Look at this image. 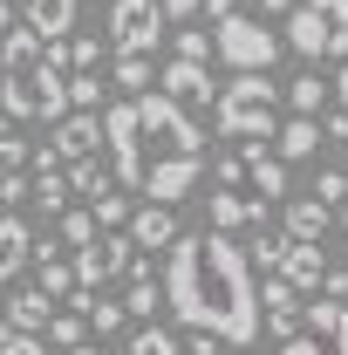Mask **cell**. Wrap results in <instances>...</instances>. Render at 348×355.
I'll return each instance as SVG.
<instances>
[{
    "instance_id": "836d02e7",
    "label": "cell",
    "mask_w": 348,
    "mask_h": 355,
    "mask_svg": "<svg viewBox=\"0 0 348 355\" xmlns=\"http://www.w3.org/2000/svg\"><path fill=\"white\" fill-rule=\"evenodd\" d=\"M21 198H35V178H28V171H7V178H0V205H21Z\"/></svg>"
},
{
    "instance_id": "1f68e13d",
    "label": "cell",
    "mask_w": 348,
    "mask_h": 355,
    "mask_svg": "<svg viewBox=\"0 0 348 355\" xmlns=\"http://www.w3.org/2000/svg\"><path fill=\"white\" fill-rule=\"evenodd\" d=\"M48 342H55V349H76V342H89V314H55V321H48Z\"/></svg>"
},
{
    "instance_id": "e575fe53",
    "label": "cell",
    "mask_w": 348,
    "mask_h": 355,
    "mask_svg": "<svg viewBox=\"0 0 348 355\" xmlns=\"http://www.w3.org/2000/svg\"><path fill=\"white\" fill-rule=\"evenodd\" d=\"M314 198H328V205H348V178H342V171H321V178H314Z\"/></svg>"
},
{
    "instance_id": "277c9868",
    "label": "cell",
    "mask_w": 348,
    "mask_h": 355,
    "mask_svg": "<svg viewBox=\"0 0 348 355\" xmlns=\"http://www.w3.org/2000/svg\"><path fill=\"white\" fill-rule=\"evenodd\" d=\"M280 103H287V89H273V69H239L232 83L218 89L212 123H218L225 144H273V130H280Z\"/></svg>"
},
{
    "instance_id": "5bb4252c",
    "label": "cell",
    "mask_w": 348,
    "mask_h": 355,
    "mask_svg": "<svg viewBox=\"0 0 348 355\" xmlns=\"http://www.w3.org/2000/svg\"><path fill=\"white\" fill-rule=\"evenodd\" d=\"M328 225H335V205H328V198H314V191L280 205V232H287V239H301V246H321V232H328Z\"/></svg>"
},
{
    "instance_id": "ffe728a7",
    "label": "cell",
    "mask_w": 348,
    "mask_h": 355,
    "mask_svg": "<svg viewBox=\"0 0 348 355\" xmlns=\"http://www.w3.org/2000/svg\"><path fill=\"white\" fill-rule=\"evenodd\" d=\"M48 62L55 69H103V35H62V42H48Z\"/></svg>"
},
{
    "instance_id": "60d3db41",
    "label": "cell",
    "mask_w": 348,
    "mask_h": 355,
    "mask_svg": "<svg viewBox=\"0 0 348 355\" xmlns=\"http://www.w3.org/2000/svg\"><path fill=\"white\" fill-rule=\"evenodd\" d=\"M205 14H212V21L218 14H239V0H205Z\"/></svg>"
},
{
    "instance_id": "6da1fadb",
    "label": "cell",
    "mask_w": 348,
    "mask_h": 355,
    "mask_svg": "<svg viewBox=\"0 0 348 355\" xmlns=\"http://www.w3.org/2000/svg\"><path fill=\"white\" fill-rule=\"evenodd\" d=\"M164 314L184 328H205L218 342L246 349L260 335V287H253V260L232 232H184L164 260Z\"/></svg>"
},
{
    "instance_id": "603a6c76",
    "label": "cell",
    "mask_w": 348,
    "mask_h": 355,
    "mask_svg": "<svg viewBox=\"0 0 348 355\" xmlns=\"http://www.w3.org/2000/svg\"><path fill=\"white\" fill-rule=\"evenodd\" d=\"M328 96H335V83H321V76L307 69V76L287 83V110H294V116H321V110H328Z\"/></svg>"
},
{
    "instance_id": "b9f144b4",
    "label": "cell",
    "mask_w": 348,
    "mask_h": 355,
    "mask_svg": "<svg viewBox=\"0 0 348 355\" xmlns=\"http://www.w3.org/2000/svg\"><path fill=\"white\" fill-rule=\"evenodd\" d=\"M335 103L348 110V62H342V76H335Z\"/></svg>"
},
{
    "instance_id": "44dd1931",
    "label": "cell",
    "mask_w": 348,
    "mask_h": 355,
    "mask_svg": "<svg viewBox=\"0 0 348 355\" xmlns=\"http://www.w3.org/2000/svg\"><path fill=\"white\" fill-rule=\"evenodd\" d=\"M157 308H164V280H150V266H137L130 280H123V314L157 321Z\"/></svg>"
},
{
    "instance_id": "d6a6232c",
    "label": "cell",
    "mask_w": 348,
    "mask_h": 355,
    "mask_svg": "<svg viewBox=\"0 0 348 355\" xmlns=\"http://www.w3.org/2000/svg\"><path fill=\"white\" fill-rule=\"evenodd\" d=\"M177 55H184V62H212L218 42L205 35V28H177Z\"/></svg>"
},
{
    "instance_id": "bcb514c9",
    "label": "cell",
    "mask_w": 348,
    "mask_h": 355,
    "mask_svg": "<svg viewBox=\"0 0 348 355\" xmlns=\"http://www.w3.org/2000/svg\"><path fill=\"white\" fill-rule=\"evenodd\" d=\"M335 219H342V225H348V205H335Z\"/></svg>"
},
{
    "instance_id": "7402d4cb",
    "label": "cell",
    "mask_w": 348,
    "mask_h": 355,
    "mask_svg": "<svg viewBox=\"0 0 348 355\" xmlns=\"http://www.w3.org/2000/svg\"><path fill=\"white\" fill-rule=\"evenodd\" d=\"M69 184H76V198H89V205H96L103 191H116V164L96 150V157H82V164H69Z\"/></svg>"
},
{
    "instance_id": "4fadbf2b",
    "label": "cell",
    "mask_w": 348,
    "mask_h": 355,
    "mask_svg": "<svg viewBox=\"0 0 348 355\" xmlns=\"http://www.w3.org/2000/svg\"><path fill=\"white\" fill-rule=\"evenodd\" d=\"M123 232L137 239V253H171L177 239H184V232H177V212H171V205H157V198H143Z\"/></svg>"
},
{
    "instance_id": "2e32d148",
    "label": "cell",
    "mask_w": 348,
    "mask_h": 355,
    "mask_svg": "<svg viewBox=\"0 0 348 355\" xmlns=\"http://www.w3.org/2000/svg\"><path fill=\"white\" fill-rule=\"evenodd\" d=\"M273 150H280V164H301L321 150V116H287L280 130H273Z\"/></svg>"
},
{
    "instance_id": "7dc6e473",
    "label": "cell",
    "mask_w": 348,
    "mask_h": 355,
    "mask_svg": "<svg viewBox=\"0 0 348 355\" xmlns=\"http://www.w3.org/2000/svg\"><path fill=\"white\" fill-rule=\"evenodd\" d=\"M0 314H7V294H0Z\"/></svg>"
},
{
    "instance_id": "9a60e30c",
    "label": "cell",
    "mask_w": 348,
    "mask_h": 355,
    "mask_svg": "<svg viewBox=\"0 0 348 355\" xmlns=\"http://www.w3.org/2000/svg\"><path fill=\"white\" fill-rule=\"evenodd\" d=\"M55 314H62V301L42 294V287L7 294V328H21V335H48V321H55Z\"/></svg>"
},
{
    "instance_id": "f6af8a7d",
    "label": "cell",
    "mask_w": 348,
    "mask_h": 355,
    "mask_svg": "<svg viewBox=\"0 0 348 355\" xmlns=\"http://www.w3.org/2000/svg\"><path fill=\"white\" fill-rule=\"evenodd\" d=\"M7 335H14V328H7V314H0V349H7Z\"/></svg>"
},
{
    "instance_id": "8992f818",
    "label": "cell",
    "mask_w": 348,
    "mask_h": 355,
    "mask_svg": "<svg viewBox=\"0 0 348 355\" xmlns=\"http://www.w3.org/2000/svg\"><path fill=\"white\" fill-rule=\"evenodd\" d=\"M137 123H143V150H157V157H191V150H205L191 110H184L177 96H164V89H143V96H137Z\"/></svg>"
},
{
    "instance_id": "7a4b0ae2",
    "label": "cell",
    "mask_w": 348,
    "mask_h": 355,
    "mask_svg": "<svg viewBox=\"0 0 348 355\" xmlns=\"http://www.w3.org/2000/svg\"><path fill=\"white\" fill-rule=\"evenodd\" d=\"M287 164L273 144H232L212 171V232H253L273 219V205H287Z\"/></svg>"
},
{
    "instance_id": "d6986e66",
    "label": "cell",
    "mask_w": 348,
    "mask_h": 355,
    "mask_svg": "<svg viewBox=\"0 0 348 355\" xmlns=\"http://www.w3.org/2000/svg\"><path fill=\"white\" fill-rule=\"evenodd\" d=\"M28 260H35V232L14 219V212H0V287H7Z\"/></svg>"
},
{
    "instance_id": "4dcf8cb0",
    "label": "cell",
    "mask_w": 348,
    "mask_h": 355,
    "mask_svg": "<svg viewBox=\"0 0 348 355\" xmlns=\"http://www.w3.org/2000/svg\"><path fill=\"white\" fill-rule=\"evenodd\" d=\"M130 314H123V301H110V294H96L89 301V335H116Z\"/></svg>"
},
{
    "instance_id": "ac0fdd59",
    "label": "cell",
    "mask_w": 348,
    "mask_h": 355,
    "mask_svg": "<svg viewBox=\"0 0 348 355\" xmlns=\"http://www.w3.org/2000/svg\"><path fill=\"white\" fill-rule=\"evenodd\" d=\"M21 21H28L42 42H62V35H76V0H28Z\"/></svg>"
},
{
    "instance_id": "484cf974",
    "label": "cell",
    "mask_w": 348,
    "mask_h": 355,
    "mask_svg": "<svg viewBox=\"0 0 348 355\" xmlns=\"http://www.w3.org/2000/svg\"><path fill=\"white\" fill-rule=\"evenodd\" d=\"M110 76H116V89H137V96H143V89L157 83L150 55H116V62H110Z\"/></svg>"
},
{
    "instance_id": "7c38bea8",
    "label": "cell",
    "mask_w": 348,
    "mask_h": 355,
    "mask_svg": "<svg viewBox=\"0 0 348 355\" xmlns=\"http://www.w3.org/2000/svg\"><path fill=\"white\" fill-rule=\"evenodd\" d=\"M157 83H164V96H177L184 110H212L218 89H225V83H212V62H184V55L164 62V76H157Z\"/></svg>"
},
{
    "instance_id": "ee69618b",
    "label": "cell",
    "mask_w": 348,
    "mask_h": 355,
    "mask_svg": "<svg viewBox=\"0 0 348 355\" xmlns=\"http://www.w3.org/2000/svg\"><path fill=\"white\" fill-rule=\"evenodd\" d=\"M62 355H96V342H76V349H62Z\"/></svg>"
},
{
    "instance_id": "74e56055",
    "label": "cell",
    "mask_w": 348,
    "mask_h": 355,
    "mask_svg": "<svg viewBox=\"0 0 348 355\" xmlns=\"http://www.w3.org/2000/svg\"><path fill=\"white\" fill-rule=\"evenodd\" d=\"M321 294H328V301H342V294H348V266H328V280H321Z\"/></svg>"
},
{
    "instance_id": "f1b7e54d",
    "label": "cell",
    "mask_w": 348,
    "mask_h": 355,
    "mask_svg": "<svg viewBox=\"0 0 348 355\" xmlns=\"http://www.w3.org/2000/svg\"><path fill=\"white\" fill-rule=\"evenodd\" d=\"M69 103H76V110H110V103H103V69H76V76H69Z\"/></svg>"
},
{
    "instance_id": "3957f363",
    "label": "cell",
    "mask_w": 348,
    "mask_h": 355,
    "mask_svg": "<svg viewBox=\"0 0 348 355\" xmlns=\"http://www.w3.org/2000/svg\"><path fill=\"white\" fill-rule=\"evenodd\" d=\"M0 110L14 123H62L76 103H69V69L48 62V42L21 21L0 35Z\"/></svg>"
},
{
    "instance_id": "e0dca14e",
    "label": "cell",
    "mask_w": 348,
    "mask_h": 355,
    "mask_svg": "<svg viewBox=\"0 0 348 355\" xmlns=\"http://www.w3.org/2000/svg\"><path fill=\"white\" fill-rule=\"evenodd\" d=\"M273 273H287L301 294H321V280H328V266H321V246H301V239H287V253H280V266Z\"/></svg>"
},
{
    "instance_id": "52a82bcc",
    "label": "cell",
    "mask_w": 348,
    "mask_h": 355,
    "mask_svg": "<svg viewBox=\"0 0 348 355\" xmlns=\"http://www.w3.org/2000/svg\"><path fill=\"white\" fill-rule=\"evenodd\" d=\"M212 42H218V62H225L232 76H239V69H273V62H280V35H266V21H253V14H218Z\"/></svg>"
},
{
    "instance_id": "4316f807",
    "label": "cell",
    "mask_w": 348,
    "mask_h": 355,
    "mask_svg": "<svg viewBox=\"0 0 348 355\" xmlns=\"http://www.w3.org/2000/svg\"><path fill=\"white\" fill-rule=\"evenodd\" d=\"M55 232H62V246H96V239H103V225H96V212H62V219H55Z\"/></svg>"
},
{
    "instance_id": "ab89813d",
    "label": "cell",
    "mask_w": 348,
    "mask_h": 355,
    "mask_svg": "<svg viewBox=\"0 0 348 355\" xmlns=\"http://www.w3.org/2000/svg\"><path fill=\"white\" fill-rule=\"evenodd\" d=\"M253 7H260V14H294L301 0H253Z\"/></svg>"
},
{
    "instance_id": "30bf717a",
    "label": "cell",
    "mask_w": 348,
    "mask_h": 355,
    "mask_svg": "<svg viewBox=\"0 0 348 355\" xmlns=\"http://www.w3.org/2000/svg\"><path fill=\"white\" fill-rule=\"evenodd\" d=\"M48 150L62 157V164H82L103 150V110H69L62 123H48Z\"/></svg>"
},
{
    "instance_id": "f35d334b",
    "label": "cell",
    "mask_w": 348,
    "mask_h": 355,
    "mask_svg": "<svg viewBox=\"0 0 348 355\" xmlns=\"http://www.w3.org/2000/svg\"><path fill=\"white\" fill-rule=\"evenodd\" d=\"M198 7H205V0H164V14H171V28H177V21H191Z\"/></svg>"
},
{
    "instance_id": "d4e9b609",
    "label": "cell",
    "mask_w": 348,
    "mask_h": 355,
    "mask_svg": "<svg viewBox=\"0 0 348 355\" xmlns=\"http://www.w3.org/2000/svg\"><path fill=\"white\" fill-rule=\"evenodd\" d=\"M123 355H184V349H177V335H171V328L143 321V328H137L130 342H123Z\"/></svg>"
},
{
    "instance_id": "f546056e",
    "label": "cell",
    "mask_w": 348,
    "mask_h": 355,
    "mask_svg": "<svg viewBox=\"0 0 348 355\" xmlns=\"http://www.w3.org/2000/svg\"><path fill=\"white\" fill-rule=\"evenodd\" d=\"M253 232H260V239L246 246V260H253V266H266V273H273V266H280V253H287V232H273V225H253Z\"/></svg>"
},
{
    "instance_id": "5b68a950",
    "label": "cell",
    "mask_w": 348,
    "mask_h": 355,
    "mask_svg": "<svg viewBox=\"0 0 348 355\" xmlns=\"http://www.w3.org/2000/svg\"><path fill=\"white\" fill-rule=\"evenodd\" d=\"M287 48L301 62H348V0H301L287 14Z\"/></svg>"
},
{
    "instance_id": "8fae6325",
    "label": "cell",
    "mask_w": 348,
    "mask_h": 355,
    "mask_svg": "<svg viewBox=\"0 0 348 355\" xmlns=\"http://www.w3.org/2000/svg\"><path fill=\"white\" fill-rule=\"evenodd\" d=\"M198 178H205V150H191V157H150V171H143V198L177 205Z\"/></svg>"
},
{
    "instance_id": "d590c367",
    "label": "cell",
    "mask_w": 348,
    "mask_h": 355,
    "mask_svg": "<svg viewBox=\"0 0 348 355\" xmlns=\"http://www.w3.org/2000/svg\"><path fill=\"white\" fill-rule=\"evenodd\" d=\"M321 137H335V144H348V110L335 103V110H321Z\"/></svg>"
},
{
    "instance_id": "8d00e7d4",
    "label": "cell",
    "mask_w": 348,
    "mask_h": 355,
    "mask_svg": "<svg viewBox=\"0 0 348 355\" xmlns=\"http://www.w3.org/2000/svg\"><path fill=\"white\" fill-rule=\"evenodd\" d=\"M0 355H48V342L42 335H21V328H14V335H7V349Z\"/></svg>"
},
{
    "instance_id": "ba28073f",
    "label": "cell",
    "mask_w": 348,
    "mask_h": 355,
    "mask_svg": "<svg viewBox=\"0 0 348 355\" xmlns=\"http://www.w3.org/2000/svg\"><path fill=\"white\" fill-rule=\"evenodd\" d=\"M103 144H110L116 184H123V191H143L150 150H143V123H137V96H130V103H110V110H103Z\"/></svg>"
},
{
    "instance_id": "cb8c5ba5",
    "label": "cell",
    "mask_w": 348,
    "mask_h": 355,
    "mask_svg": "<svg viewBox=\"0 0 348 355\" xmlns=\"http://www.w3.org/2000/svg\"><path fill=\"white\" fill-rule=\"evenodd\" d=\"M280 355H348V308H342V321H335L328 335H294V342H280Z\"/></svg>"
},
{
    "instance_id": "7bdbcfd3",
    "label": "cell",
    "mask_w": 348,
    "mask_h": 355,
    "mask_svg": "<svg viewBox=\"0 0 348 355\" xmlns=\"http://www.w3.org/2000/svg\"><path fill=\"white\" fill-rule=\"evenodd\" d=\"M7 28H14V7H7V0H0V35H7Z\"/></svg>"
},
{
    "instance_id": "83f0119b",
    "label": "cell",
    "mask_w": 348,
    "mask_h": 355,
    "mask_svg": "<svg viewBox=\"0 0 348 355\" xmlns=\"http://www.w3.org/2000/svg\"><path fill=\"white\" fill-rule=\"evenodd\" d=\"M89 212H96V225H103V232H123L137 205H130V198H123V184H116V191H103V198H96Z\"/></svg>"
},
{
    "instance_id": "9c48e42d",
    "label": "cell",
    "mask_w": 348,
    "mask_h": 355,
    "mask_svg": "<svg viewBox=\"0 0 348 355\" xmlns=\"http://www.w3.org/2000/svg\"><path fill=\"white\" fill-rule=\"evenodd\" d=\"M164 28H171L164 0H110V48L116 55H150L164 42Z\"/></svg>"
}]
</instances>
